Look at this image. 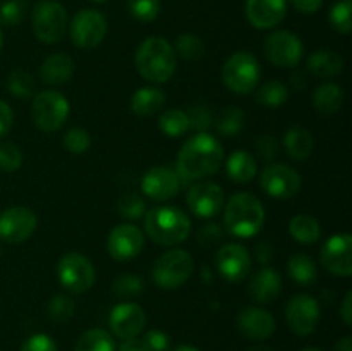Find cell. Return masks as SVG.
<instances>
[{"instance_id": "17", "label": "cell", "mask_w": 352, "mask_h": 351, "mask_svg": "<svg viewBox=\"0 0 352 351\" xmlns=\"http://www.w3.org/2000/svg\"><path fill=\"white\" fill-rule=\"evenodd\" d=\"M215 265L219 274L229 282H241L251 272V255L246 246L239 243L222 244L217 250Z\"/></svg>"}, {"instance_id": "26", "label": "cell", "mask_w": 352, "mask_h": 351, "mask_svg": "<svg viewBox=\"0 0 352 351\" xmlns=\"http://www.w3.org/2000/svg\"><path fill=\"white\" fill-rule=\"evenodd\" d=\"M165 93L155 86H143L131 96V110L140 117H151L165 105Z\"/></svg>"}, {"instance_id": "29", "label": "cell", "mask_w": 352, "mask_h": 351, "mask_svg": "<svg viewBox=\"0 0 352 351\" xmlns=\"http://www.w3.org/2000/svg\"><path fill=\"white\" fill-rule=\"evenodd\" d=\"M226 171L234 182H250L258 172L256 158L250 151L237 150L227 158Z\"/></svg>"}, {"instance_id": "7", "label": "cell", "mask_w": 352, "mask_h": 351, "mask_svg": "<svg viewBox=\"0 0 352 351\" xmlns=\"http://www.w3.org/2000/svg\"><path fill=\"white\" fill-rule=\"evenodd\" d=\"M192 270H195V262L191 253L182 248H174L165 251L155 262L153 281L158 288L172 291L184 286V282L191 277Z\"/></svg>"}, {"instance_id": "22", "label": "cell", "mask_w": 352, "mask_h": 351, "mask_svg": "<svg viewBox=\"0 0 352 351\" xmlns=\"http://www.w3.org/2000/svg\"><path fill=\"white\" fill-rule=\"evenodd\" d=\"M287 14V0H246V17L256 30L278 26Z\"/></svg>"}, {"instance_id": "35", "label": "cell", "mask_w": 352, "mask_h": 351, "mask_svg": "<svg viewBox=\"0 0 352 351\" xmlns=\"http://www.w3.org/2000/svg\"><path fill=\"white\" fill-rule=\"evenodd\" d=\"M289 100V89L280 81H268L258 89L256 102L267 109H278Z\"/></svg>"}, {"instance_id": "45", "label": "cell", "mask_w": 352, "mask_h": 351, "mask_svg": "<svg viewBox=\"0 0 352 351\" xmlns=\"http://www.w3.org/2000/svg\"><path fill=\"white\" fill-rule=\"evenodd\" d=\"M186 114L189 119V129L195 133H208L213 126V116L205 105H192Z\"/></svg>"}, {"instance_id": "58", "label": "cell", "mask_w": 352, "mask_h": 351, "mask_svg": "<svg viewBox=\"0 0 352 351\" xmlns=\"http://www.w3.org/2000/svg\"><path fill=\"white\" fill-rule=\"evenodd\" d=\"M248 351H274L270 346H265V344H254Z\"/></svg>"}, {"instance_id": "31", "label": "cell", "mask_w": 352, "mask_h": 351, "mask_svg": "<svg viewBox=\"0 0 352 351\" xmlns=\"http://www.w3.org/2000/svg\"><path fill=\"white\" fill-rule=\"evenodd\" d=\"M287 270L292 281L302 288H309L311 284H315L316 277H318L316 264L305 253L292 255L287 262Z\"/></svg>"}, {"instance_id": "6", "label": "cell", "mask_w": 352, "mask_h": 351, "mask_svg": "<svg viewBox=\"0 0 352 351\" xmlns=\"http://www.w3.org/2000/svg\"><path fill=\"white\" fill-rule=\"evenodd\" d=\"M31 26L41 43H58L67 31V12L57 0H40L31 12Z\"/></svg>"}, {"instance_id": "62", "label": "cell", "mask_w": 352, "mask_h": 351, "mask_svg": "<svg viewBox=\"0 0 352 351\" xmlns=\"http://www.w3.org/2000/svg\"><path fill=\"white\" fill-rule=\"evenodd\" d=\"M91 2H95V3H105L107 0H91Z\"/></svg>"}, {"instance_id": "38", "label": "cell", "mask_w": 352, "mask_h": 351, "mask_svg": "<svg viewBox=\"0 0 352 351\" xmlns=\"http://www.w3.org/2000/svg\"><path fill=\"white\" fill-rule=\"evenodd\" d=\"M175 52L184 61H198L205 54V45L201 38L195 33H182L175 40Z\"/></svg>"}, {"instance_id": "33", "label": "cell", "mask_w": 352, "mask_h": 351, "mask_svg": "<svg viewBox=\"0 0 352 351\" xmlns=\"http://www.w3.org/2000/svg\"><path fill=\"white\" fill-rule=\"evenodd\" d=\"M74 351H116V341L105 329H89L81 334Z\"/></svg>"}, {"instance_id": "13", "label": "cell", "mask_w": 352, "mask_h": 351, "mask_svg": "<svg viewBox=\"0 0 352 351\" xmlns=\"http://www.w3.org/2000/svg\"><path fill=\"white\" fill-rule=\"evenodd\" d=\"M285 320L298 336H309L320 322V305L311 295H296L285 306Z\"/></svg>"}, {"instance_id": "53", "label": "cell", "mask_w": 352, "mask_h": 351, "mask_svg": "<svg viewBox=\"0 0 352 351\" xmlns=\"http://www.w3.org/2000/svg\"><path fill=\"white\" fill-rule=\"evenodd\" d=\"M274 253H275V250H274V246H272L270 243H258V246L254 248V255H256V258H258V262H260V264H268V262L272 260V258H274Z\"/></svg>"}, {"instance_id": "30", "label": "cell", "mask_w": 352, "mask_h": 351, "mask_svg": "<svg viewBox=\"0 0 352 351\" xmlns=\"http://www.w3.org/2000/svg\"><path fill=\"white\" fill-rule=\"evenodd\" d=\"M289 233L299 244H313L322 236L320 222L309 213H298L289 222Z\"/></svg>"}, {"instance_id": "55", "label": "cell", "mask_w": 352, "mask_h": 351, "mask_svg": "<svg viewBox=\"0 0 352 351\" xmlns=\"http://www.w3.org/2000/svg\"><path fill=\"white\" fill-rule=\"evenodd\" d=\"M119 351H146V346L143 343V337H131V339H122Z\"/></svg>"}, {"instance_id": "39", "label": "cell", "mask_w": 352, "mask_h": 351, "mask_svg": "<svg viewBox=\"0 0 352 351\" xmlns=\"http://www.w3.org/2000/svg\"><path fill=\"white\" fill-rule=\"evenodd\" d=\"M117 212L122 215V219L140 220L146 213V205L138 193H124L117 200Z\"/></svg>"}, {"instance_id": "44", "label": "cell", "mask_w": 352, "mask_h": 351, "mask_svg": "<svg viewBox=\"0 0 352 351\" xmlns=\"http://www.w3.org/2000/svg\"><path fill=\"white\" fill-rule=\"evenodd\" d=\"M89 145H91V138H89V133L85 127H72V129H69L67 133H65L64 147L67 148L71 153H85L89 148Z\"/></svg>"}, {"instance_id": "52", "label": "cell", "mask_w": 352, "mask_h": 351, "mask_svg": "<svg viewBox=\"0 0 352 351\" xmlns=\"http://www.w3.org/2000/svg\"><path fill=\"white\" fill-rule=\"evenodd\" d=\"M296 10L302 14H315L322 7L323 0H291Z\"/></svg>"}, {"instance_id": "5", "label": "cell", "mask_w": 352, "mask_h": 351, "mask_svg": "<svg viewBox=\"0 0 352 351\" xmlns=\"http://www.w3.org/2000/svg\"><path fill=\"white\" fill-rule=\"evenodd\" d=\"M261 67L258 58L250 52H236L226 61L222 79L230 92L237 95H250L260 83Z\"/></svg>"}, {"instance_id": "1", "label": "cell", "mask_w": 352, "mask_h": 351, "mask_svg": "<svg viewBox=\"0 0 352 351\" xmlns=\"http://www.w3.org/2000/svg\"><path fill=\"white\" fill-rule=\"evenodd\" d=\"M223 147L213 134L196 133L188 138L177 155L175 172L184 184L215 174L223 164Z\"/></svg>"}, {"instance_id": "48", "label": "cell", "mask_w": 352, "mask_h": 351, "mask_svg": "<svg viewBox=\"0 0 352 351\" xmlns=\"http://www.w3.org/2000/svg\"><path fill=\"white\" fill-rule=\"evenodd\" d=\"M143 343L146 351H168L170 350V337L160 329H151L144 334Z\"/></svg>"}, {"instance_id": "12", "label": "cell", "mask_w": 352, "mask_h": 351, "mask_svg": "<svg viewBox=\"0 0 352 351\" xmlns=\"http://www.w3.org/2000/svg\"><path fill=\"white\" fill-rule=\"evenodd\" d=\"M301 176L285 164H268L261 172V189L277 200H289L301 189Z\"/></svg>"}, {"instance_id": "60", "label": "cell", "mask_w": 352, "mask_h": 351, "mask_svg": "<svg viewBox=\"0 0 352 351\" xmlns=\"http://www.w3.org/2000/svg\"><path fill=\"white\" fill-rule=\"evenodd\" d=\"M301 351H323V350L318 346H306V348H302Z\"/></svg>"}, {"instance_id": "40", "label": "cell", "mask_w": 352, "mask_h": 351, "mask_svg": "<svg viewBox=\"0 0 352 351\" xmlns=\"http://www.w3.org/2000/svg\"><path fill=\"white\" fill-rule=\"evenodd\" d=\"M76 305L72 301V298H69L67 295H57L50 299L48 303V317L55 322H67L74 315Z\"/></svg>"}, {"instance_id": "4", "label": "cell", "mask_w": 352, "mask_h": 351, "mask_svg": "<svg viewBox=\"0 0 352 351\" xmlns=\"http://www.w3.org/2000/svg\"><path fill=\"white\" fill-rule=\"evenodd\" d=\"M265 224L263 203L251 193H236L226 203L223 227L236 237H253Z\"/></svg>"}, {"instance_id": "61", "label": "cell", "mask_w": 352, "mask_h": 351, "mask_svg": "<svg viewBox=\"0 0 352 351\" xmlns=\"http://www.w3.org/2000/svg\"><path fill=\"white\" fill-rule=\"evenodd\" d=\"M2 47H3V33L2 30H0V50H2Z\"/></svg>"}, {"instance_id": "57", "label": "cell", "mask_w": 352, "mask_h": 351, "mask_svg": "<svg viewBox=\"0 0 352 351\" xmlns=\"http://www.w3.org/2000/svg\"><path fill=\"white\" fill-rule=\"evenodd\" d=\"M292 85H294L296 89H305L306 88V81L302 72L298 71V74H292Z\"/></svg>"}, {"instance_id": "37", "label": "cell", "mask_w": 352, "mask_h": 351, "mask_svg": "<svg viewBox=\"0 0 352 351\" xmlns=\"http://www.w3.org/2000/svg\"><path fill=\"white\" fill-rule=\"evenodd\" d=\"M330 24L340 34H349L352 30V0H337L330 9Z\"/></svg>"}, {"instance_id": "18", "label": "cell", "mask_w": 352, "mask_h": 351, "mask_svg": "<svg viewBox=\"0 0 352 351\" xmlns=\"http://www.w3.org/2000/svg\"><path fill=\"white\" fill-rule=\"evenodd\" d=\"M144 234L134 224H119L113 227L107 240V248L113 260L129 262L143 251Z\"/></svg>"}, {"instance_id": "41", "label": "cell", "mask_w": 352, "mask_h": 351, "mask_svg": "<svg viewBox=\"0 0 352 351\" xmlns=\"http://www.w3.org/2000/svg\"><path fill=\"white\" fill-rule=\"evenodd\" d=\"M127 9L141 23H151L160 14V0H127Z\"/></svg>"}, {"instance_id": "56", "label": "cell", "mask_w": 352, "mask_h": 351, "mask_svg": "<svg viewBox=\"0 0 352 351\" xmlns=\"http://www.w3.org/2000/svg\"><path fill=\"white\" fill-rule=\"evenodd\" d=\"M333 351H352V339H351V337L349 336L342 337V339H340L339 343L336 344Z\"/></svg>"}, {"instance_id": "14", "label": "cell", "mask_w": 352, "mask_h": 351, "mask_svg": "<svg viewBox=\"0 0 352 351\" xmlns=\"http://www.w3.org/2000/svg\"><path fill=\"white\" fill-rule=\"evenodd\" d=\"M322 265L337 277H351L352 275V237L351 234H333L320 251Z\"/></svg>"}, {"instance_id": "42", "label": "cell", "mask_w": 352, "mask_h": 351, "mask_svg": "<svg viewBox=\"0 0 352 351\" xmlns=\"http://www.w3.org/2000/svg\"><path fill=\"white\" fill-rule=\"evenodd\" d=\"M26 2L24 0H6L0 3V24L3 26H16L24 19Z\"/></svg>"}, {"instance_id": "32", "label": "cell", "mask_w": 352, "mask_h": 351, "mask_svg": "<svg viewBox=\"0 0 352 351\" xmlns=\"http://www.w3.org/2000/svg\"><path fill=\"white\" fill-rule=\"evenodd\" d=\"M215 129L219 131V134L226 138L237 136L241 131L244 129V124H246V114L243 109L232 105L226 107L219 116L215 117Z\"/></svg>"}, {"instance_id": "46", "label": "cell", "mask_w": 352, "mask_h": 351, "mask_svg": "<svg viewBox=\"0 0 352 351\" xmlns=\"http://www.w3.org/2000/svg\"><path fill=\"white\" fill-rule=\"evenodd\" d=\"M143 291V281L138 275H120L113 282V292L120 298H131V296H138Z\"/></svg>"}, {"instance_id": "47", "label": "cell", "mask_w": 352, "mask_h": 351, "mask_svg": "<svg viewBox=\"0 0 352 351\" xmlns=\"http://www.w3.org/2000/svg\"><path fill=\"white\" fill-rule=\"evenodd\" d=\"M21 351H58L57 344L47 334H33L21 346Z\"/></svg>"}, {"instance_id": "23", "label": "cell", "mask_w": 352, "mask_h": 351, "mask_svg": "<svg viewBox=\"0 0 352 351\" xmlns=\"http://www.w3.org/2000/svg\"><path fill=\"white\" fill-rule=\"evenodd\" d=\"M282 291V277L275 268L263 267L251 277L248 292L251 299H254L260 305H268L275 301Z\"/></svg>"}, {"instance_id": "15", "label": "cell", "mask_w": 352, "mask_h": 351, "mask_svg": "<svg viewBox=\"0 0 352 351\" xmlns=\"http://www.w3.org/2000/svg\"><path fill=\"white\" fill-rule=\"evenodd\" d=\"M38 219L26 206H10L0 213V240L17 244L30 240L36 231Z\"/></svg>"}, {"instance_id": "34", "label": "cell", "mask_w": 352, "mask_h": 351, "mask_svg": "<svg viewBox=\"0 0 352 351\" xmlns=\"http://www.w3.org/2000/svg\"><path fill=\"white\" fill-rule=\"evenodd\" d=\"M158 127H160L165 136L181 138L189 129L188 114L181 109L165 110V112H162L160 119H158Z\"/></svg>"}, {"instance_id": "43", "label": "cell", "mask_w": 352, "mask_h": 351, "mask_svg": "<svg viewBox=\"0 0 352 351\" xmlns=\"http://www.w3.org/2000/svg\"><path fill=\"white\" fill-rule=\"evenodd\" d=\"M23 151L16 143L3 141L0 143V171L14 172L23 165Z\"/></svg>"}, {"instance_id": "27", "label": "cell", "mask_w": 352, "mask_h": 351, "mask_svg": "<svg viewBox=\"0 0 352 351\" xmlns=\"http://www.w3.org/2000/svg\"><path fill=\"white\" fill-rule=\"evenodd\" d=\"M315 140L308 129L301 126H292L287 133L284 134V148L289 157L294 160L305 162L311 157Z\"/></svg>"}, {"instance_id": "2", "label": "cell", "mask_w": 352, "mask_h": 351, "mask_svg": "<svg viewBox=\"0 0 352 351\" xmlns=\"http://www.w3.org/2000/svg\"><path fill=\"white\" fill-rule=\"evenodd\" d=\"M143 227L146 236L162 246H175L188 240L191 220L177 206L160 205L144 213Z\"/></svg>"}, {"instance_id": "51", "label": "cell", "mask_w": 352, "mask_h": 351, "mask_svg": "<svg viewBox=\"0 0 352 351\" xmlns=\"http://www.w3.org/2000/svg\"><path fill=\"white\" fill-rule=\"evenodd\" d=\"M14 123V112L3 100H0V138L6 136Z\"/></svg>"}, {"instance_id": "24", "label": "cell", "mask_w": 352, "mask_h": 351, "mask_svg": "<svg viewBox=\"0 0 352 351\" xmlns=\"http://www.w3.org/2000/svg\"><path fill=\"white\" fill-rule=\"evenodd\" d=\"M74 74V62L67 54H52L40 67V79L45 85L60 86Z\"/></svg>"}, {"instance_id": "8", "label": "cell", "mask_w": 352, "mask_h": 351, "mask_svg": "<svg viewBox=\"0 0 352 351\" xmlns=\"http://www.w3.org/2000/svg\"><path fill=\"white\" fill-rule=\"evenodd\" d=\"M71 107L69 100L57 89H45L36 93L31 105V119L38 129L45 133L58 131L67 120Z\"/></svg>"}, {"instance_id": "11", "label": "cell", "mask_w": 352, "mask_h": 351, "mask_svg": "<svg viewBox=\"0 0 352 351\" xmlns=\"http://www.w3.org/2000/svg\"><path fill=\"white\" fill-rule=\"evenodd\" d=\"M263 47L267 58L277 67H296L305 54L301 38L287 30L274 31L268 34Z\"/></svg>"}, {"instance_id": "16", "label": "cell", "mask_w": 352, "mask_h": 351, "mask_svg": "<svg viewBox=\"0 0 352 351\" xmlns=\"http://www.w3.org/2000/svg\"><path fill=\"white\" fill-rule=\"evenodd\" d=\"M186 202L192 215L199 219H212L226 205V193L215 182L201 181L189 188Z\"/></svg>"}, {"instance_id": "25", "label": "cell", "mask_w": 352, "mask_h": 351, "mask_svg": "<svg viewBox=\"0 0 352 351\" xmlns=\"http://www.w3.org/2000/svg\"><path fill=\"white\" fill-rule=\"evenodd\" d=\"M308 71L315 78L332 79L344 71V58L337 52L322 48L308 57Z\"/></svg>"}, {"instance_id": "28", "label": "cell", "mask_w": 352, "mask_h": 351, "mask_svg": "<svg viewBox=\"0 0 352 351\" xmlns=\"http://www.w3.org/2000/svg\"><path fill=\"white\" fill-rule=\"evenodd\" d=\"M313 105L322 116H333L344 105V92L336 83H323L313 92Z\"/></svg>"}, {"instance_id": "10", "label": "cell", "mask_w": 352, "mask_h": 351, "mask_svg": "<svg viewBox=\"0 0 352 351\" xmlns=\"http://www.w3.org/2000/svg\"><path fill=\"white\" fill-rule=\"evenodd\" d=\"M107 34V19L95 9H82L71 21L72 45L81 50L98 47Z\"/></svg>"}, {"instance_id": "36", "label": "cell", "mask_w": 352, "mask_h": 351, "mask_svg": "<svg viewBox=\"0 0 352 351\" xmlns=\"http://www.w3.org/2000/svg\"><path fill=\"white\" fill-rule=\"evenodd\" d=\"M7 89L16 98H30V96L34 95L36 81H34L33 74H30L28 71L16 69V71L7 76Z\"/></svg>"}, {"instance_id": "21", "label": "cell", "mask_w": 352, "mask_h": 351, "mask_svg": "<svg viewBox=\"0 0 352 351\" xmlns=\"http://www.w3.org/2000/svg\"><path fill=\"white\" fill-rule=\"evenodd\" d=\"M237 329L251 341H267L277 329L275 317L260 306H246L237 315Z\"/></svg>"}, {"instance_id": "3", "label": "cell", "mask_w": 352, "mask_h": 351, "mask_svg": "<svg viewBox=\"0 0 352 351\" xmlns=\"http://www.w3.org/2000/svg\"><path fill=\"white\" fill-rule=\"evenodd\" d=\"M134 64L141 78L150 83H165L172 78L177 65L175 50L165 38L150 36L138 47Z\"/></svg>"}, {"instance_id": "19", "label": "cell", "mask_w": 352, "mask_h": 351, "mask_svg": "<svg viewBox=\"0 0 352 351\" xmlns=\"http://www.w3.org/2000/svg\"><path fill=\"white\" fill-rule=\"evenodd\" d=\"M109 326L113 336L119 337V339L138 337L146 327V313L138 303H119L110 312Z\"/></svg>"}, {"instance_id": "20", "label": "cell", "mask_w": 352, "mask_h": 351, "mask_svg": "<svg viewBox=\"0 0 352 351\" xmlns=\"http://www.w3.org/2000/svg\"><path fill=\"white\" fill-rule=\"evenodd\" d=\"M182 181L177 172L170 167H151L150 171L144 172L141 179V191L155 202H167L174 198L181 189Z\"/></svg>"}, {"instance_id": "54", "label": "cell", "mask_w": 352, "mask_h": 351, "mask_svg": "<svg viewBox=\"0 0 352 351\" xmlns=\"http://www.w3.org/2000/svg\"><path fill=\"white\" fill-rule=\"evenodd\" d=\"M340 319L347 327L352 326V291H347L344 296V301L340 305Z\"/></svg>"}, {"instance_id": "9", "label": "cell", "mask_w": 352, "mask_h": 351, "mask_svg": "<svg viewBox=\"0 0 352 351\" xmlns=\"http://www.w3.org/2000/svg\"><path fill=\"white\" fill-rule=\"evenodd\" d=\"M57 275L64 289H67L69 292H74V295H81V292H86L93 288L96 272L95 265L86 255L71 251L58 260Z\"/></svg>"}, {"instance_id": "50", "label": "cell", "mask_w": 352, "mask_h": 351, "mask_svg": "<svg viewBox=\"0 0 352 351\" xmlns=\"http://www.w3.org/2000/svg\"><path fill=\"white\" fill-rule=\"evenodd\" d=\"M223 240V231L219 224H206L198 233V241L203 246H212Z\"/></svg>"}, {"instance_id": "59", "label": "cell", "mask_w": 352, "mask_h": 351, "mask_svg": "<svg viewBox=\"0 0 352 351\" xmlns=\"http://www.w3.org/2000/svg\"><path fill=\"white\" fill-rule=\"evenodd\" d=\"M174 351H199L196 346H191V344H181V346L175 348Z\"/></svg>"}, {"instance_id": "49", "label": "cell", "mask_w": 352, "mask_h": 351, "mask_svg": "<svg viewBox=\"0 0 352 351\" xmlns=\"http://www.w3.org/2000/svg\"><path fill=\"white\" fill-rule=\"evenodd\" d=\"M256 148L265 160L272 162L278 153V143L272 134H261L256 138Z\"/></svg>"}]
</instances>
